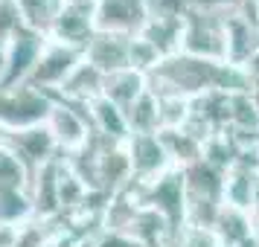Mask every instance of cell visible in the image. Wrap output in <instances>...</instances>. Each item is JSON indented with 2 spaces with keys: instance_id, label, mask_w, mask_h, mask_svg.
<instances>
[{
  "instance_id": "17",
  "label": "cell",
  "mask_w": 259,
  "mask_h": 247,
  "mask_svg": "<svg viewBox=\"0 0 259 247\" xmlns=\"http://www.w3.org/2000/svg\"><path fill=\"white\" fill-rule=\"evenodd\" d=\"M253 53H259V24L247 12L227 18V64L242 67Z\"/></svg>"
},
{
  "instance_id": "21",
  "label": "cell",
  "mask_w": 259,
  "mask_h": 247,
  "mask_svg": "<svg viewBox=\"0 0 259 247\" xmlns=\"http://www.w3.org/2000/svg\"><path fill=\"white\" fill-rule=\"evenodd\" d=\"M212 230H215V235H219V241L224 247H239L242 241H247L253 235V218H250V212L222 207Z\"/></svg>"
},
{
  "instance_id": "13",
  "label": "cell",
  "mask_w": 259,
  "mask_h": 247,
  "mask_svg": "<svg viewBox=\"0 0 259 247\" xmlns=\"http://www.w3.org/2000/svg\"><path fill=\"white\" fill-rule=\"evenodd\" d=\"M59 169H61V160H53V163L35 169L32 177H29V198H32V207H35V218H41V221H53V218L61 215Z\"/></svg>"
},
{
  "instance_id": "28",
  "label": "cell",
  "mask_w": 259,
  "mask_h": 247,
  "mask_svg": "<svg viewBox=\"0 0 259 247\" xmlns=\"http://www.w3.org/2000/svg\"><path fill=\"white\" fill-rule=\"evenodd\" d=\"M175 247H224L212 227H184L175 238Z\"/></svg>"
},
{
  "instance_id": "34",
  "label": "cell",
  "mask_w": 259,
  "mask_h": 247,
  "mask_svg": "<svg viewBox=\"0 0 259 247\" xmlns=\"http://www.w3.org/2000/svg\"><path fill=\"white\" fill-rule=\"evenodd\" d=\"M64 3H94V0H64Z\"/></svg>"
},
{
  "instance_id": "12",
  "label": "cell",
  "mask_w": 259,
  "mask_h": 247,
  "mask_svg": "<svg viewBox=\"0 0 259 247\" xmlns=\"http://www.w3.org/2000/svg\"><path fill=\"white\" fill-rule=\"evenodd\" d=\"M128 44L131 38L125 35H111V32H96L91 44L84 47V61L94 64L99 73H119L128 70Z\"/></svg>"
},
{
  "instance_id": "2",
  "label": "cell",
  "mask_w": 259,
  "mask_h": 247,
  "mask_svg": "<svg viewBox=\"0 0 259 247\" xmlns=\"http://www.w3.org/2000/svg\"><path fill=\"white\" fill-rule=\"evenodd\" d=\"M53 102H56V96L35 90L29 84L0 90V134L44 125L53 111Z\"/></svg>"
},
{
  "instance_id": "22",
  "label": "cell",
  "mask_w": 259,
  "mask_h": 247,
  "mask_svg": "<svg viewBox=\"0 0 259 247\" xmlns=\"http://www.w3.org/2000/svg\"><path fill=\"white\" fill-rule=\"evenodd\" d=\"M35 221V207L29 189H0V224L6 227H26Z\"/></svg>"
},
{
  "instance_id": "26",
  "label": "cell",
  "mask_w": 259,
  "mask_h": 247,
  "mask_svg": "<svg viewBox=\"0 0 259 247\" xmlns=\"http://www.w3.org/2000/svg\"><path fill=\"white\" fill-rule=\"evenodd\" d=\"M160 64H163V56H160V53H157L146 38H143V35L131 38V44H128V67H131V70L143 73V76L149 79Z\"/></svg>"
},
{
  "instance_id": "16",
  "label": "cell",
  "mask_w": 259,
  "mask_h": 247,
  "mask_svg": "<svg viewBox=\"0 0 259 247\" xmlns=\"http://www.w3.org/2000/svg\"><path fill=\"white\" fill-rule=\"evenodd\" d=\"M84 111H88V119H91V128H94L96 137H102L108 142H128L131 137L128 117L119 105H114L105 96H99Z\"/></svg>"
},
{
  "instance_id": "6",
  "label": "cell",
  "mask_w": 259,
  "mask_h": 247,
  "mask_svg": "<svg viewBox=\"0 0 259 247\" xmlns=\"http://www.w3.org/2000/svg\"><path fill=\"white\" fill-rule=\"evenodd\" d=\"M143 204L175 227L178 233L187 227V183L181 169H169L152 183H143Z\"/></svg>"
},
{
  "instance_id": "19",
  "label": "cell",
  "mask_w": 259,
  "mask_h": 247,
  "mask_svg": "<svg viewBox=\"0 0 259 247\" xmlns=\"http://www.w3.org/2000/svg\"><path fill=\"white\" fill-rule=\"evenodd\" d=\"M149 90V79L137 70H119V73H111L105 76V87H102V96L111 99L114 105H119L122 111H128L143 93Z\"/></svg>"
},
{
  "instance_id": "18",
  "label": "cell",
  "mask_w": 259,
  "mask_h": 247,
  "mask_svg": "<svg viewBox=\"0 0 259 247\" xmlns=\"http://www.w3.org/2000/svg\"><path fill=\"white\" fill-rule=\"evenodd\" d=\"M140 35L163 56V61L172 59V56L181 53V41H184V15H152Z\"/></svg>"
},
{
  "instance_id": "31",
  "label": "cell",
  "mask_w": 259,
  "mask_h": 247,
  "mask_svg": "<svg viewBox=\"0 0 259 247\" xmlns=\"http://www.w3.org/2000/svg\"><path fill=\"white\" fill-rule=\"evenodd\" d=\"M91 247H140V244L125 233H102L91 241Z\"/></svg>"
},
{
  "instance_id": "5",
  "label": "cell",
  "mask_w": 259,
  "mask_h": 247,
  "mask_svg": "<svg viewBox=\"0 0 259 247\" xmlns=\"http://www.w3.org/2000/svg\"><path fill=\"white\" fill-rule=\"evenodd\" d=\"M82 59H84V50L67 47V44H59V41H50L47 38V44H44V50H41V56L35 61V70H32L26 84L35 87V90H44V93L56 96L61 90V84L67 82V76L79 67Z\"/></svg>"
},
{
  "instance_id": "7",
  "label": "cell",
  "mask_w": 259,
  "mask_h": 247,
  "mask_svg": "<svg viewBox=\"0 0 259 247\" xmlns=\"http://www.w3.org/2000/svg\"><path fill=\"white\" fill-rule=\"evenodd\" d=\"M53 134V140L59 145L61 157H70L79 149H84L91 137H94V128H91V119H88V111L79 105H70V102H61L56 99L53 102V111H50L47 122H44Z\"/></svg>"
},
{
  "instance_id": "20",
  "label": "cell",
  "mask_w": 259,
  "mask_h": 247,
  "mask_svg": "<svg viewBox=\"0 0 259 247\" xmlns=\"http://www.w3.org/2000/svg\"><path fill=\"white\" fill-rule=\"evenodd\" d=\"M160 140H163V149L169 154V160L175 169H189L198 160H204V142L198 137H192L187 128H172V131H157Z\"/></svg>"
},
{
  "instance_id": "3",
  "label": "cell",
  "mask_w": 259,
  "mask_h": 247,
  "mask_svg": "<svg viewBox=\"0 0 259 247\" xmlns=\"http://www.w3.org/2000/svg\"><path fill=\"white\" fill-rule=\"evenodd\" d=\"M181 53L204 61H227V18L184 12Z\"/></svg>"
},
{
  "instance_id": "27",
  "label": "cell",
  "mask_w": 259,
  "mask_h": 247,
  "mask_svg": "<svg viewBox=\"0 0 259 247\" xmlns=\"http://www.w3.org/2000/svg\"><path fill=\"white\" fill-rule=\"evenodd\" d=\"M245 0H181L184 12H201V15H219V18H230V15L242 12Z\"/></svg>"
},
{
  "instance_id": "4",
  "label": "cell",
  "mask_w": 259,
  "mask_h": 247,
  "mask_svg": "<svg viewBox=\"0 0 259 247\" xmlns=\"http://www.w3.org/2000/svg\"><path fill=\"white\" fill-rule=\"evenodd\" d=\"M152 18V0H94L96 32L134 38Z\"/></svg>"
},
{
  "instance_id": "23",
  "label": "cell",
  "mask_w": 259,
  "mask_h": 247,
  "mask_svg": "<svg viewBox=\"0 0 259 247\" xmlns=\"http://www.w3.org/2000/svg\"><path fill=\"white\" fill-rule=\"evenodd\" d=\"M18 9H21V21L26 29H35L50 38V29L64 9V0H18Z\"/></svg>"
},
{
  "instance_id": "30",
  "label": "cell",
  "mask_w": 259,
  "mask_h": 247,
  "mask_svg": "<svg viewBox=\"0 0 259 247\" xmlns=\"http://www.w3.org/2000/svg\"><path fill=\"white\" fill-rule=\"evenodd\" d=\"M239 70H242V76H245L247 93H259V53H253V56H250Z\"/></svg>"
},
{
  "instance_id": "35",
  "label": "cell",
  "mask_w": 259,
  "mask_h": 247,
  "mask_svg": "<svg viewBox=\"0 0 259 247\" xmlns=\"http://www.w3.org/2000/svg\"><path fill=\"white\" fill-rule=\"evenodd\" d=\"M253 99H256V105H259V93H253Z\"/></svg>"
},
{
  "instance_id": "32",
  "label": "cell",
  "mask_w": 259,
  "mask_h": 247,
  "mask_svg": "<svg viewBox=\"0 0 259 247\" xmlns=\"http://www.w3.org/2000/svg\"><path fill=\"white\" fill-rule=\"evenodd\" d=\"M3 79H6V41H0V90H3Z\"/></svg>"
},
{
  "instance_id": "11",
  "label": "cell",
  "mask_w": 259,
  "mask_h": 247,
  "mask_svg": "<svg viewBox=\"0 0 259 247\" xmlns=\"http://www.w3.org/2000/svg\"><path fill=\"white\" fill-rule=\"evenodd\" d=\"M0 140L9 142L18 157L29 166V172H35L41 166L61 160V152L47 125H35V128H24V131H12V134H0Z\"/></svg>"
},
{
  "instance_id": "15",
  "label": "cell",
  "mask_w": 259,
  "mask_h": 247,
  "mask_svg": "<svg viewBox=\"0 0 259 247\" xmlns=\"http://www.w3.org/2000/svg\"><path fill=\"white\" fill-rule=\"evenodd\" d=\"M102 87H105V73H99L94 64L88 61H79V67L67 76V82L61 84V90L56 93V99L61 102H70V105L88 108L94 99L102 96Z\"/></svg>"
},
{
  "instance_id": "10",
  "label": "cell",
  "mask_w": 259,
  "mask_h": 247,
  "mask_svg": "<svg viewBox=\"0 0 259 247\" xmlns=\"http://www.w3.org/2000/svg\"><path fill=\"white\" fill-rule=\"evenodd\" d=\"M94 35V3H64V9L59 12L56 24L50 29V41H59V44H67L76 50H84Z\"/></svg>"
},
{
  "instance_id": "33",
  "label": "cell",
  "mask_w": 259,
  "mask_h": 247,
  "mask_svg": "<svg viewBox=\"0 0 259 247\" xmlns=\"http://www.w3.org/2000/svg\"><path fill=\"white\" fill-rule=\"evenodd\" d=\"M239 247H259V238H256V235H250V238H247V241H242Z\"/></svg>"
},
{
  "instance_id": "1",
  "label": "cell",
  "mask_w": 259,
  "mask_h": 247,
  "mask_svg": "<svg viewBox=\"0 0 259 247\" xmlns=\"http://www.w3.org/2000/svg\"><path fill=\"white\" fill-rule=\"evenodd\" d=\"M149 90L152 93H172V96H187L198 99L204 93L222 90V93H242L245 76L239 67L227 61H204L178 53L172 59H166L157 70L149 76Z\"/></svg>"
},
{
  "instance_id": "9",
  "label": "cell",
  "mask_w": 259,
  "mask_h": 247,
  "mask_svg": "<svg viewBox=\"0 0 259 247\" xmlns=\"http://www.w3.org/2000/svg\"><path fill=\"white\" fill-rule=\"evenodd\" d=\"M125 149H128L131 160V175L137 183H152L160 175H166L169 169H175L163 149L160 134H131Z\"/></svg>"
},
{
  "instance_id": "8",
  "label": "cell",
  "mask_w": 259,
  "mask_h": 247,
  "mask_svg": "<svg viewBox=\"0 0 259 247\" xmlns=\"http://www.w3.org/2000/svg\"><path fill=\"white\" fill-rule=\"evenodd\" d=\"M44 44H47V35H41L35 29H26V26H21L6 41V79H3V90L21 87V84L29 82Z\"/></svg>"
},
{
  "instance_id": "14",
  "label": "cell",
  "mask_w": 259,
  "mask_h": 247,
  "mask_svg": "<svg viewBox=\"0 0 259 247\" xmlns=\"http://www.w3.org/2000/svg\"><path fill=\"white\" fill-rule=\"evenodd\" d=\"M224 207L250 212V215L259 210V169L236 163L224 175Z\"/></svg>"
},
{
  "instance_id": "29",
  "label": "cell",
  "mask_w": 259,
  "mask_h": 247,
  "mask_svg": "<svg viewBox=\"0 0 259 247\" xmlns=\"http://www.w3.org/2000/svg\"><path fill=\"white\" fill-rule=\"evenodd\" d=\"M21 26L24 21H21L18 0H0V41H9Z\"/></svg>"
},
{
  "instance_id": "25",
  "label": "cell",
  "mask_w": 259,
  "mask_h": 247,
  "mask_svg": "<svg viewBox=\"0 0 259 247\" xmlns=\"http://www.w3.org/2000/svg\"><path fill=\"white\" fill-rule=\"evenodd\" d=\"M29 166L18 157L9 142L0 140V189H29Z\"/></svg>"
},
{
  "instance_id": "24",
  "label": "cell",
  "mask_w": 259,
  "mask_h": 247,
  "mask_svg": "<svg viewBox=\"0 0 259 247\" xmlns=\"http://www.w3.org/2000/svg\"><path fill=\"white\" fill-rule=\"evenodd\" d=\"M125 117H128L131 134H157L160 131V99H157V93L146 90L125 111Z\"/></svg>"
}]
</instances>
